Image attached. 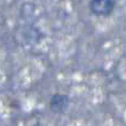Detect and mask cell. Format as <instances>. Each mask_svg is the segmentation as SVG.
Returning <instances> with one entry per match:
<instances>
[{
    "label": "cell",
    "instance_id": "1",
    "mask_svg": "<svg viewBox=\"0 0 126 126\" xmlns=\"http://www.w3.org/2000/svg\"><path fill=\"white\" fill-rule=\"evenodd\" d=\"M116 7V0H91L90 9L96 16H109Z\"/></svg>",
    "mask_w": 126,
    "mask_h": 126
},
{
    "label": "cell",
    "instance_id": "2",
    "mask_svg": "<svg viewBox=\"0 0 126 126\" xmlns=\"http://www.w3.org/2000/svg\"><path fill=\"white\" fill-rule=\"evenodd\" d=\"M69 103L70 100L66 95H64V94H55L50 99L49 106L50 109L53 110L54 112H63L69 107Z\"/></svg>",
    "mask_w": 126,
    "mask_h": 126
},
{
    "label": "cell",
    "instance_id": "3",
    "mask_svg": "<svg viewBox=\"0 0 126 126\" xmlns=\"http://www.w3.org/2000/svg\"><path fill=\"white\" fill-rule=\"evenodd\" d=\"M34 126H46V125H44V124H41V123H37Z\"/></svg>",
    "mask_w": 126,
    "mask_h": 126
}]
</instances>
